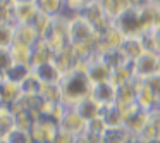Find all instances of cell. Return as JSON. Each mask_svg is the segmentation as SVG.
Here are the masks:
<instances>
[{
	"instance_id": "cell-1",
	"label": "cell",
	"mask_w": 160,
	"mask_h": 143,
	"mask_svg": "<svg viewBox=\"0 0 160 143\" xmlns=\"http://www.w3.org/2000/svg\"><path fill=\"white\" fill-rule=\"evenodd\" d=\"M5 143H29V135L22 131H11L7 136H4Z\"/></svg>"
},
{
	"instance_id": "cell-2",
	"label": "cell",
	"mask_w": 160,
	"mask_h": 143,
	"mask_svg": "<svg viewBox=\"0 0 160 143\" xmlns=\"http://www.w3.org/2000/svg\"><path fill=\"white\" fill-rule=\"evenodd\" d=\"M53 143H76V136L72 133H67V131H60L57 133Z\"/></svg>"
}]
</instances>
